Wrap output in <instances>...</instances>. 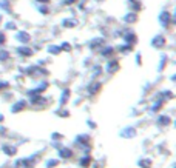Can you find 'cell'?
Returning <instances> with one entry per match:
<instances>
[{
	"label": "cell",
	"mask_w": 176,
	"mask_h": 168,
	"mask_svg": "<svg viewBox=\"0 0 176 168\" xmlns=\"http://www.w3.org/2000/svg\"><path fill=\"white\" fill-rule=\"evenodd\" d=\"M76 145L79 147V148H82V150H85V151H90L91 150V139H90V136L88 134H80V136H77L76 137Z\"/></svg>",
	"instance_id": "obj_1"
},
{
	"label": "cell",
	"mask_w": 176,
	"mask_h": 168,
	"mask_svg": "<svg viewBox=\"0 0 176 168\" xmlns=\"http://www.w3.org/2000/svg\"><path fill=\"white\" fill-rule=\"evenodd\" d=\"M34 165V160L31 159V157H23V159H19L16 163H14V166L16 168H31Z\"/></svg>",
	"instance_id": "obj_2"
},
{
	"label": "cell",
	"mask_w": 176,
	"mask_h": 168,
	"mask_svg": "<svg viewBox=\"0 0 176 168\" xmlns=\"http://www.w3.org/2000/svg\"><path fill=\"white\" fill-rule=\"evenodd\" d=\"M117 70H119V62L114 60V59H110V60H108L107 67H105V71H107L108 74H114Z\"/></svg>",
	"instance_id": "obj_3"
},
{
	"label": "cell",
	"mask_w": 176,
	"mask_h": 168,
	"mask_svg": "<svg viewBox=\"0 0 176 168\" xmlns=\"http://www.w3.org/2000/svg\"><path fill=\"white\" fill-rule=\"evenodd\" d=\"M152 45H153V48L161 49L162 46L165 45V37H164V36H155L153 40H152Z\"/></svg>",
	"instance_id": "obj_4"
},
{
	"label": "cell",
	"mask_w": 176,
	"mask_h": 168,
	"mask_svg": "<svg viewBox=\"0 0 176 168\" xmlns=\"http://www.w3.org/2000/svg\"><path fill=\"white\" fill-rule=\"evenodd\" d=\"M101 89H102V83H101V82H93V83L88 86V94H90V96H96V94H99Z\"/></svg>",
	"instance_id": "obj_5"
},
{
	"label": "cell",
	"mask_w": 176,
	"mask_h": 168,
	"mask_svg": "<svg viewBox=\"0 0 176 168\" xmlns=\"http://www.w3.org/2000/svg\"><path fill=\"white\" fill-rule=\"evenodd\" d=\"M102 45H104V39L102 37H94L88 43L90 49H99V48H102Z\"/></svg>",
	"instance_id": "obj_6"
},
{
	"label": "cell",
	"mask_w": 176,
	"mask_h": 168,
	"mask_svg": "<svg viewBox=\"0 0 176 168\" xmlns=\"http://www.w3.org/2000/svg\"><path fill=\"white\" fill-rule=\"evenodd\" d=\"M159 20H161V23L164 25V26H168V25L173 22V19H171V14H170L168 11H164V12H162V14L159 16Z\"/></svg>",
	"instance_id": "obj_7"
},
{
	"label": "cell",
	"mask_w": 176,
	"mask_h": 168,
	"mask_svg": "<svg viewBox=\"0 0 176 168\" xmlns=\"http://www.w3.org/2000/svg\"><path fill=\"white\" fill-rule=\"evenodd\" d=\"M26 105H28V102H26V100H17L16 103H14V105H12V113H20V111H23L25 108H26Z\"/></svg>",
	"instance_id": "obj_8"
},
{
	"label": "cell",
	"mask_w": 176,
	"mask_h": 168,
	"mask_svg": "<svg viewBox=\"0 0 176 168\" xmlns=\"http://www.w3.org/2000/svg\"><path fill=\"white\" fill-rule=\"evenodd\" d=\"M2 151L6 154V156H16V154H17V148L14 145H9V144L2 145Z\"/></svg>",
	"instance_id": "obj_9"
},
{
	"label": "cell",
	"mask_w": 176,
	"mask_h": 168,
	"mask_svg": "<svg viewBox=\"0 0 176 168\" xmlns=\"http://www.w3.org/2000/svg\"><path fill=\"white\" fill-rule=\"evenodd\" d=\"M17 54H20L22 57H30V56H33V49L28 48V46H25V45H22V46L17 48Z\"/></svg>",
	"instance_id": "obj_10"
},
{
	"label": "cell",
	"mask_w": 176,
	"mask_h": 168,
	"mask_svg": "<svg viewBox=\"0 0 176 168\" xmlns=\"http://www.w3.org/2000/svg\"><path fill=\"white\" fill-rule=\"evenodd\" d=\"M73 150H70V148H66V147H63V148H59V156L62 157V159H71L73 157Z\"/></svg>",
	"instance_id": "obj_11"
},
{
	"label": "cell",
	"mask_w": 176,
	"mask_h": 168,
	"mask_svg": "<svg viewBox=\"0 0 176 168\" xmlns=\"http://www.w3.org/2000/svg\"><path fill=\"white\" fill-rule=\"evenodd\" d=\"M124 39H125V42H127L128 45H134V43H136V40H138V37L134 36L133 31H127V33L124 34Z\"/></svg>",
	"instance_id": "obj_12"
},
{
	"label": "cell",
	"mask_w": 176,
	"mask_h": 168,
	"mask_svg": "<svg viewBox=\"0 0 176 168\" xmlns=\"http://www.w3.org/2000/svg\"><path fill=\"white\" fill-rule=\"evenodd\" d=\"M138 165H139V168H152L153 166V160L148 159V157H142V159L138 160Z\"/></svg>",
	"instance_id": "obj_13"
},
{
	"label": "cell",
	"mask_w": 176,
	"mask_h": 168,
	"mask_svg": "<svg viewBox=\"0 0 176 168\" xmlns=\"http://www.w3.org/2000/svg\"><path fill=\"white\" fill-rule=\"evenodd\" d=\"M16 39H17L19 42H22V43H28L31 37H30V34H28V33L20 31V33H17V34H16Z\"/></svg>",
	"instance_id": "obj_14"
},
{
	"label": "cell",
	"mask_w": 176,
	"mask_h": 168,
	"mask_svg": "<svg viewBox=\"0 0 176 168\" xmlns=\"http://www.w3.org/2000/svg\"><path fill=\"white\" fill-rule=\"evenodd\" d=\"M91 163H93L91 156H84L82 159L79 160V166H82V168H90V166H91Z\"/></svg>",
	"instance_id": "obj_15"
},
{
	"label": "cell",
	"mask_w": 176,
	"mask_h": 168,
	"mask_svg": "<svg viewBox=\"0 0 176 168\" xmlns=\"http://www.w3.org/2000/svg\"><path fill=\"white\" fill-rule=\"evenodd\" d=\"M113 53H114V48H111V46H105V48H102V51H101V54H102L104 57H107V59H111Z\"/></svg>",
	"instance_id": "obj_16"
},
{
	"label": "cell",
	"mask_w": 176,
	"mask_h": 168,
	"mask_svg": "<svg viewBox=\"0 0 176 168\" xmlns=\"http://www.w3.org/2000/svg\"><path fill=\"white\" fill-rule=\"evenodd\" d=\"M134 136H136V130L131 128V126L125 128V130L122 131V137H134Z\"/></svg>",
	"instance_id": "obj_17"
},
{
	"label": "cell",
	"mask_w": 176,
	"mask_h": 168,
	"mask_svg": "<svg viewBox=\"0 0 176 168\" xmlns=\"http://www.w3.org/2000/svg\"><path fill=\"white\" fill-rule=\"evenodd\" d=\"M70 99V88H66L62 91V97H60V105H65L66 102H68Z\"/></svg>",
	"instance_id": "obj_18"
},
{
	"label": "cell",
	"mask_w": 176,
	"mask_h": 168,
	"mask_svg": "<svg viewBox=\"0 0 176 168\" xmlns=\"http://www.w3.org/2000/svg\"><path fill=\"white\" fill-rule=\"evenodd\" d=\"M138 20V16H136V12H130V14L125 16V22L127 23H134Z\"/></svg>",
	"instance_id": "obj_19"
},
{
	"label": "cell",
	"mask_w": 176,
	"mask_h": 168,
	"mask_svg": "<svg viewBox=\"0 0 176 168\" xmlns=\"http://www.w3.org/2000/svg\"><path fill=\"white\" fill-rule=\"evenodd\" d=\"M170 117H168V116H161V117L158 119V125H168L170 123Z\"/></svg>",
	"instance_id": "obj_20"
},
{
	"label": "cell",
	"mask_w": 176,
	"mask_h": 168,
	"mask_svg": "<svg viewBox=\"0 0 176 168\" xmlns=\"http://www.w3.org/2000/svg\"><path fill=\"white\" fill-rule=\"evenodd\" d=\"M162 105H164V100H162V99H159V100H156V102L153 103V107H152V111H153V113H156V111H159V108H161Z\"/></svg>",
	"instance_id": "obj_21"
},
{
	"label": "cell",
	"mask_w": 176,
	"mask_h": 168,
	"mask_svg": "<svg viewBox=\"0 0 176 168\" xmlns=\"http://www.w3.org/2000/svg\"><path fill=\"white\" fill-rule=\"evenodd\" d=\"M63 26H66V28L76 26V20L74 19H66V20H63Z\"/></svg>",
	"instance_id": "obj_22"
},
{
	"label": "cell",
	"mask_w": 176,
	"mask_h": 168,
	"mask_svg": "<svg viewBox=\"0 0 176 168\" xmlns=\"http://www.w3.org/2000/svg\"><path fill=\"white\" fill-rule=\"evenodd\" d=\"M9 53H8V51L6 49H3V48H0V60H8L9 59Z\"/></svg>",
	"instance_id": "obj_23"
},
{
	"label": "cell",
	"mask_w": 176,
	"mask_h": 168,
	"mask_svg": "<svg viewBox=\"0 0 176 168\" xmlns=\"http://www.w3.org/2000/svg\"><path fill=\"white\" fill-rule=\"evenodd\" d=\"M131 46L133 45H122V46H119V51H120V53H130V51H131Z\"/></svg>",
	"instance_id": "obj_24"
},
{
	"label": "cell",
	"mask_w": 176,
	"mask_h": 168,
	"mask_svg": "<svg viewBox=\"0 0 176 168\" xmlns=\"http://www.w3.org/2000/svg\"><path fill=\"white\" fill-rule=\"evenodd\" d=\"M48 51H50L51 54H59V53H60V48H59V46H50Z\"/></svg>",
	"instance_id": "obj_25"
},
{
	"label": "cell",
	"mask_w": 176,
	"mask_h": 168,
	"mask_svg": "<svg viewBox=\"0 0 176 168\" xmlns=\"http://www.w3.org/2000/svg\"><path fill=\"white\" fill-rule=\"evenodd\" d=\"M71 49V45L70 43H62L60 45V51H70Z\"/></svg>",
	"instance_id": "obj_26"
},
{
	"label": "cell",
	"mask_w": 176,
	"mask_h": 168,
	"mask_svg": "<svg viewBox=\"0 0 176 168\" xmlns=\"http://www.w3.org/2000/svg\"><path fill=\"white\" fill-rule=\"evenodd\" d=\"M59 165V162L57 160H48L46 162V168H51V166H57Z\"/></svg>",
	"instance_id": "obj_27"
},
{
	"label": "cell",
	"mask_w": 176,
	"mask_h": 168,
	"mask_svg": "<svg viewBox=\"0 0 176 168\" xmlns=\"http://www.w3.org/2000/svg\"><path fill=\"white\" fill-rule=\"evenodd\" d=\"M93 71H94V73H93L94 76H99V74H102V67H96Z\"/></svg>",
	"instance_id": "obj_28"
},
{
	"label": "cell",
	"mask_w": 176,
	"mask_h": 168,
	"mask_svg": "<svg viewBox=\"0 0 176 168\" xmlns=\"http://www.w3.org/2000/svg\"><path fill=\"white\" fill-rule=\"evenodd\" d=\"M5 42H6V37H5V34H3V33H0V46H2Z\"/></svg>",
	"instance_id": "obj_29"
},
{
	"label": "cell",
	"mask_w": 176,
	"mask_h": 168,
	"mask_svg": "<svg viewBox=\"0 0 176 168\" xmlns=\"http://www.w3.org/2000/svg\"><path fill=\"white\" fill-rule=\"evenodd\" d=\"M77 0H62V3L63 5H71V3H76Z\"/></svg>",
	"instance_id": "obj_30"
},
{
	"label": "cell",
	"mask_w": 176,
	"mask_h": 168,
	"mask_svg": "<svg viewBox=\"0 0 176 168\" xmlns=\"http://www.w3.org/2000/svg\"><path fill=\"white\" fill-rule=\"evenodd\" d=\"M51 137H53V139H56V140H60V139H62V136H60L59 133H54V134H53Z\"/></svg>",
	"instance_id": "obj_31"
},
{
	"label": "cell",
	"mask_w": 176,
	"mask_h": 168,
	"mask_svg": "<svg viewBox=\"0 0 176 168\" xmlns=\"http://www.w3.org/2000/svg\"><path fill=\"white\" fill-rule=\"evenodd\" d=\"M6 86H8V83H6V82H0V89H5Z\"/></svg>",
	"instance_id": "obj_32"
},
{
	"label": "cell",
	"mask_w": 176,
	"mask_h": 168,
	"mask_svg": "<svg viewBox=\"0 0 176 168\" xmlns=\"http://www.w3.org/2000/svg\"><path fill=\"white\" fill-rule=\"evenodd\" d=\"M42 14H48V8L46 6H42Z\"/></svg>",
	"instance_id": "obj_33"
},
{
	"label": "cell",
	"mask_w": 176,
	"mask_h": 168,
	"mask_svg": "<svg viewBox=\"0 0 176 168\" xmlns=\"http://www.w3.org/2000/svg\"><path fill=\"white\" fill-rule=\"evenodd\" d=\"M37 2H40V3H50V0H37Z\"/></svg>",
	"instance_id": "obj_34"
},
{
	"label": "cell",
	"mask_w": 176,
	"mask_h": 168,
	"mask_svg": "<svg viewBox=\"0 0 176 168\" xmlns=\"http://www.w3.org/2000/svg\"><path fill=\"white\" fill-rule=\"evenodd\" d=\"M3 120H5V117H3L2 114H0V122H3Z\"/></svg>",
	"instance_id": "obj_35"
},
{
	"label": "cell",
	"mask_w": 176,
	"mask_h": 168,
	"mask_svg": "<svg viewBox=\"0 0 176 168\" xmlns=\"http://www.w3.org/2000/svg\"><path fill=\"white\" fill-rule=\"evenodd\" d=\"M0 20H2V17H0Z\"/></svg>",
	"instance_id": "obj_36"
},
{
	"label": "cell",
	"mask_w": 176,
	"mask_h": 168,
	"mask_svg": "<svg viewBox=\"0 0 176 168\" xmlns=\"http://www.w3.org/2000/svg\"><path fill=\"white\" fill-rule=\"evenodd\" d=\"M31 168H33V166H31Z\"/></svg>",
	"instance_id": "obj_37"
}]
</instances>
